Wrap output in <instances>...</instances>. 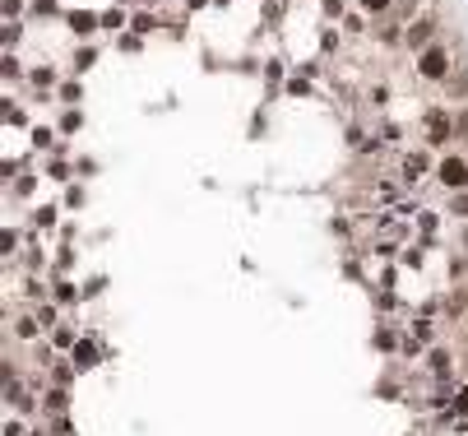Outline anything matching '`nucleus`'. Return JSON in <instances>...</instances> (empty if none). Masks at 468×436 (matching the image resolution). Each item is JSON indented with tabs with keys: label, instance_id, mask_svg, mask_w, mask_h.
<instances>
[{
	"label": "nucleus",
	"instance_id": "nucleus-1",
	"mask_svg": "<svg viewBox=\"0 0 468 436\" xmlns=\"http://www.w3.org/2000/svg\"><path fill=\"white\" fill-rule=\"evenodd\" d=\"M417 70H422L426 79H441L450 70V61H445V51L441 46H431V51H422V61H417Z\"/></svg>",
	"mask_w": 468,
	"mask_h": 436
},
{
	"label": "nucleus",
	"instance_id": "nucleus-2",
	"mask_svg": "<svg viewBox=\"0 0 468 436\" xmlns=\"http://www.w3.org/2000/svg\"><path fill=\"white\" fill-rule=\"evenodd\" d=\"M441 181H445V186H468V163L464 158H445V163H441Z\"/></svg>",
	"mask_w": 468,
	"mask_h": 436
},
{
	"label": "nucleus",
	"instance_id": "nucleus-3",
	"mask_svg": "<svg viewBox=\"0 0 468 436\" xmlns=\"http://www.w3.org/2000/svg\"><path fill=\"white\" fill-rule=\"evenodd\" d=\"M426 135H431V144H441V139L450 135V121H445L441 112H436V116H426Z\"/></svg>",
	"mask_w": 468,
	"mask_h": 436
},
{
	"label": "nucleus",
	"instance_id": "nucleus-4",
	"mask_svg": "<svg viewBox=\"0 0 468 436\" xmlns=\"http://www.w3.org/2000/svg\"><path fill=\"white\" fill-rule=\"evenodd\" d=\"M75 362H79V367H93V362H98V348H93L89 339H84V344H75Z\"/></svg>",
	"mask_w": 468,
	"mask_h": 436
},
{
	"label": "nucleus",
	"instance_id": "nucleus-5",
	"mask_svg": "<svg viewBox=\"0 0 468 436\" xmlns=\"http://www.w3.org/2000/svg\"><path fill=\"white\" fill-rule=\"evenodd\" d=\"M431 28H436L431 19H417V23H412V33H408V42H412V46H422L426 37H431Z\"/></svg>",
	"mask_w": 468,
	"mask_h": 436
},
{
	"label": "nucleus",
	"instance_id": "nucleus-6",
	"mask_svg": "<svg viewBox=\"0 0 468 436\" xmlns=\"http://www.w3.org/2000/svg\"><path fill=\"white\" fill-rule=\"evenodd\" d=\"M70 23H75L79 33H93V23H98V19H93V14H70Z\"/></svg>",
	"mask_w": 468,
	"mask_h": 436
},
{
	"label": "nucleus",
	"instance_id": "nucleus-7",
	"mask_svg": "<svg viewBox=\"0 0 468 436\" xmlns=\"http://www.w3.org/2000/svg\"><path fill=\"white\" fill-rule=\"evenodd\" d=\"M362 5H367V10H385V5H390V0H362Z\"/></svg>",
	"mask_w": 468,
	"mask_h": 436
},
{
	"label": "nucleus",
	"instance_id": "nucleus-8",
	"mask_svg": "<svg viewBox=\"0 0 468 436\" xmlns=\"http://www.w3.org/2000/svg\"><path fill=\"white\" fill-rule=\"evenodd\" d=\"M455 213H464V218H468V195H459V204H455Z\"/></svg>",
	"mask_w": 468,
	"mask_h": 436
},
{
	"label": "nucleus",
	"instance_id": "nucleus-9",
	"mask_svg": "<svg viewBox=\"0 0 468 436\" xmlns=\"http://www.w3.org/2000/svg\"><path fill=\"white\" fill-rule=\"evenodd\" d=\"M459 409H464V413H468V390H459Z\"/></svg>",
	"mask_w": 468,
	"mask_h": 436
},
{
	"label": "nucleus",
	"instance_id": "nucleus-10",
	"mask_svg": "<svg viewBox=\"0 0 468 436\" xmlns=\"http://www.w3.org/2000/svg\"><path fill=\"white\" fill-rule=\"evenodd\" d=\"M464 242H468V232H464Z\"/></svg>",
	"mask_w": 468,
	"mask_h": 436
}]
</instances>
